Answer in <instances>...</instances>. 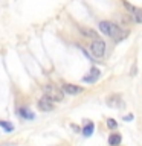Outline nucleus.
I'll return each instance as SVG.
<instances>
[{
    "label": "nucleus",
    "mask_w": 142,
    "mask_h": 146,
    "mask_svg": "<svg viewBox=\"0 0 142 146\" xmlns=\"http://www.w3.org/2000/svg\"><path fill=\"white\" fill-rule=\"evenodd\" d=\"M122 5H124V8L127 9V12H128V14H131V15H135V14L137 12V9H139V8L133 6L131 3H128V2H125V0H124V2H122Z\"/></svg>",
    "instance_id": "obj_12"
},
{
    "label": "nucleus",
    "mask_w": 142,
    "mask_h": 146,
    "mask_svg": "<svg viewBox=\"0 0 142 146\" xmlns=\"http://www.w3.org/2000/svg\"><path fill=\"white\" fill-rule=\"evenodd\" d=\"M0 128H3L6 132H11V131H14V125H11L8 120H0Z\"/></svg>",
    "instance_id": "obj_13"
},
{
    "label": "nucleus",
    "mask_w": 142,
    "mask_h": 146,
    "mask_svg": "<svg viewBox=\"0 0 142 146\" xmlns=\"http://www.w3.org/2000/svg\"><path fill=\"white\" fill-rule=\"evenodd\" d=\"M37 108L41 110V111H46V113H49V111H54V104L50 102L49 99H46V98H41L38 102H37Z\"/></svg>",
    "instance_id": "obj_7"
},
{
    "label": "nucleus",
    "mask_w": 142,
    "mask_h": 146,
    "mask_svg": "<svg viewBox=\"0 0 142 146\" xmlns=\"http://www.w3.org/2000/svg\"><path fill=\"white\" fill-rule=\"evenodd\" d=\"M98 26H99V31L102 32V34L109 35L110 38H113L116 41H121L124 38H127V32L122 31L118 25H115V23H112V21H105V20L99 21Z\"/></svg>",
    "instance_id": "obj_1"
},
{
    "label": "nucleus",
    "mask_w": 142,
    "mask_h": 146,
    "mask_svg": "<svg viewBox=\"0 0 142 146\" xmlns=\"http://www.w3.org/2000/svg\"><path fill=\"white\" fill-rule=\"evenodd\" d=\"M133 117H135L133 114H127V116H124V120H128V122H130V120H133Z\"/></svg>",
    "instance_id": "obj_17"
},
{
    "label": "nucleus",
    "mask_w": 142,
    "mask_h": 146,
    "mask_svg": "<svg viewBox=\"0 0 142 146\" xmlns=\"http://www.w3.org/2000/svg\"><path fill=\"white\" fill-rule=\"evenodd\" d=\"M93 131H95V123L92 122V120H84L82 128H81V134L87 139V137H92Z\"/></svg>",
    "instance_id": "obj_8"
},
{
    "label": "nucleus",
    "mask_w": 142,
    "mask_h": 146,
    "mask_svg": "<svg viewBox=\"0 0 142 146\" xmlns=\"http://www.w3.org/2000/svg\"><path fill=\"white\" fill-rule=\"evenodd\" d=\"M80 32L84 36H87V38H98V34H96V31L90 29V27H84V26H80Z\"/></svg>",
    "instance_id": "obj_11"
},
{
    "label": "nucleus",
    "mask_w": 142,
    "mask_h": 146,
    "mask_svg": "<svg viewBox=\"0 0 142 146\" xmlns=\"http://www.w3.org/2000/svg\"><path fill=\"white\" fill-rule=\"evenodd\" d=\"M133 21H136V23H142V9L139 8L137 9V12L133 15Z\"/></svg>",
    "instance_id": "obj_15"
},
{
    "label": "nucleus",
    "mask_w": 142,
    "mask_h": 146,
    "mask_svg": "<svg viewBox=\"0 0 142 146\" xmlns=\"http://www.w3.org/2000/svg\"><path fill=\"white\" fill-rule=\"evenodd\" d=\"M18 116H20L21 119H25V120H34L35 119V114L31 113L27 108H18Z\"/></svg>",
    "instance_id": "obj_10"
},
{
    "label": "nucleus",
    "mask_w": 142,
    "mask_h": 146,
    "mask_svg": "<svg viewBox=\"0 0 142 146\" xmlns=\"http://www.w3.org/2000/svg\"><path fill=\"white\" fill-rule=\"evenodd\" d=\"M70 128H72V129L75 131V132H80V131H81V128H80V126H76V125H73V123L70 125Z\"/></svg>",
    "instance_id": "obj_16"
},
{
    "label": "nucleus",
    "mask_w": 142,
    "mask_h": 146,
    "mask_svg": "<svg viewBox=\"0 0 142 146\" xmlns=\"http://www.w3.org/2000/svg\"><path fill=\"white\" fill-rule=\"evenodd\" d=\"M107 105L110 108H116V110H124L125 108V102H124V99L121 98V94H112L107 98Z\"/></svg>",
    "instance_id": "obj_3"
},
{
    "label": "nucleus",
    "mask_w": 142,
    "mask_h": 146,
    "mask_svg": "<svg viewBox=\"0 0 142 146\" xmlns=\"http://www.w3.org/2000/svg\"><path fill=\"white\" fill-rule=\"evenodd\" d=\"M90 50H92V53H93L95 56L102 58V56H104V53H105V43H104L102 40L96 38V40H93V43H92Z\"/></svg>",
    "instance_id": "obj_4"
},
{
    "label": "nucleus",
    "mask_w": 142,
    "mask_h": 146,
    "mask_svg": "<svg viewBox=\"0 0 142 146\" xmlns=\"http://www.w3.org/2000/svg\"><path fill=\"white\" fill-rule=\"evenodd\" d=\"M107 143H109V146H121V143H122V135H121V132L112 131V134H109Z\"/></svg>",
    "instance_id": "obj_6"
},
{
    "label": "nucleus",
    "mask_w": 142,
    "mask_h": 146,
    "mask_svg": "<svg viewBox=\"0 0 142 146\" xmlns=\"http://www.w3.org/2000/svg\"><path fill=\"white\" fill-rule=\"evenodd\" d=\"M101 76V70L99 68H96V67H92V70H90V73L87 76H84L82 78V82H89V84H93V82H96L98 81V78Z\"/></svg>",
    "instance_id": "obj_5"
},
{
    "label": "nucleus",
    "mask_w": 142,
    "mask_h": 146,
    "mask_svg": "<svg viewBox=\"0 0 142 146\" xmlns=\"http://www.w3.org/2000/svg\"><path fill=\"white\" fill-rule=\"evenodd\" d=\"M43 91H44V98L46 99H49L50 102H61V100L64 99V94H63V91L57 88L54 84H46L43 87Z\"/></svg>",
    "instance_id": "obj_2"
},
{
    "label": "nucleus",
    "mask_w": 142,
    "mask_h": 146,
    "mask_svg": "<svg viewBox=\"0 0 142 146\" xmlns=\"http://www.w3.org/2000/svg\"><path fill=\"white\" fill-rule=\"evenodd\" d=\"M63 91L67 93V94H78V93L82 91V87H78V85H73V84H64Z\"/></svg>",
    "instance_id": "obj_9"
},
{
    "label": "nucleus",
    "mask_w": 142,
    "mask_h": 146,
    "mask_svg": "<svg viewBox=\"0 0 142 146\" xmlns=\"http://www.w3.org/2000/svg\"><path fill=\"white\" fill-rule=\"evenodd\" d=\"M107 128H109L110 131L116 129V128H118V122L115 120L113 117H109V119H107Z\"/></svg>",
    "instance_id": "obj_14"
}]
</instances>
